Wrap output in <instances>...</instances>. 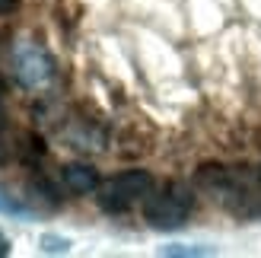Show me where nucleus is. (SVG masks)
Listing matches in <instances>:
<instances>
[{"instance_id": "obj_9", "label": "nucleus", "mask_w": 261, "mask_h": 258, "mask_svg": "<svg viewBox=\"0 0 261 258\" xmlns=\"http://www.w3.org/2000/svg\"><path fill=\"white\" fill-rule=\"evenodd\" d=\"M7 255H10V239L0 233V258H7Z\"/></svg>"}, {"instance_id": "obj_3", "label": "nucleus", "mask_w": 261, "mask_h": 258, "mask_svg": "<svg viewBox=\"0 0 261 258\" xmlns=\"http://www.w3.org/2000/svg\"><path fill=\"white\" fill-rule=\"evenodd\" d=\"M13 76L25 89H45L55 76V61L35 42H19L13 48Z\"/></svg>"}, {"instance_id": "obj_7", "label": "nucleus", "mask_w": 261, "mask_h": 258, "mask_svg": "<svg viewBox=\"0 0 261 258\" xmlns=\"http://www.w3.org/2000/svg\"><path fill=\"white\" fill-rule=\"evenodd\" d=\"M0 211H4V214H19V217L25 214V211H22L13 198H4V191H0Z\"/></svg>"}, {"instance_id": "obj_4", "label": "nucleus", "mask_w": 261, "mask_h": 258, "mask_svg": "<svg viewBox=\"0 0 261 258\" xmlns=\"http://www.w3.org/2000/svg\"><path fill=\"white\" fill-rule=\"evenodd\" d=\"M61 182L70 195H96V188L102 185L99 182V172L86 163H70L61 169Z\"/></svg>"}, {"instance_id": "obj_5", "label": "nucleus", "mask_w": 261, "mask_h": 258, "mask_svg": "<svg viewBox=\"0 0 261 258\" xmlns=\"http://www.w3.org/2000/svg\"><path fill=\"white\" fill-rule=\"evenodd\" d=\"M7 160V102H4V89H0V163Z\"/></svg>"}, {"instance_id": "obj_6", "label": "nucleus", "mask_w": 261, "mask_h": 258, "mask_svg": "<svg viewBox=\"0 0 261 258\" xmlns=\"http://www.w3.org/2000/svg\"><path fill=\"white\" fill-rule=\"evenodd\" d=\"M163 255H207V249H191V246H169Z\"/></svg>"}, {"instance_id": "obj_8", "label": "nucleus", "mask_w": 261, "mask_h": 258, "mask_svg": "<svg viewBox=\"0 0 261 258\" xmlns=\"http://www.w3.org/2000/svg\"><path fill=\"white\" fill-rule=\"evenodd\" d=\"M16 7H19V0H0V16H10Z\"/></svg>"}, {"instance_id": "obj_1", "label": "nucleus", "mask_w": 261, "mask_h": 258, "mask_svg": "<svg viewBox=\"0 0 261 258\" xmlns=\"http://www.w3.org/2000/svg\"><path fill=\"white\" fill-rule=\"evenodd\" d=\"M194 211V191L185 182H166L163 188H150L143 198V220L153 229H178L188 223Z\"/></svg>"}, {"instance_id": "obj_2", "label": "nucleus", "mask_w": 261, "mask_h": 258, "mask_svg": "<svg viewBox=\"0 0 261 258\" xmlns=\"http://www.w3.org/2000/svg\"><path fill=\"white\" fill-rule=\"evenodd\" d=\"M150 188H153V175L147 169H124L96 188V204L99 211L115 217V214L130 211L137 201H143L150 195Z\"/></svg>"}]
</instances>
